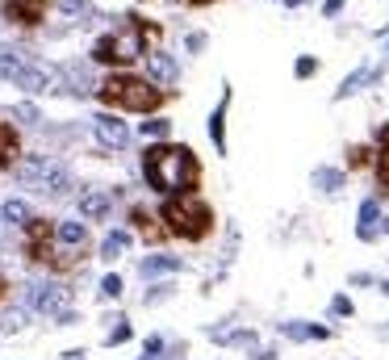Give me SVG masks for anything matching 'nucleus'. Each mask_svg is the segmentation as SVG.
<instances>
[{"instance_id": "nucleus-19", "label": "nucleus", "mask_w": 389, "mask_h": 360, "mask_svg": "<svg viewBox=\"0 0 389 360\" xmlns=\"http://www.w3.org/2000/svg\"><path fill=\"white\" fill-rule=\"evenodd\" d=\"M142 130H147V135H155V138H164V135H168V122H147Z\"/></svg>"}, {"instance_id": "nucleus-27", "label": "nucleus", "mask_w": 389, "mask_h": 360, "mask_svg": "<svg viewBox=\"0 0 389 360\" xmlns=\"http://www.w3.org/2000/svg\"><path fill=\"white\" fill-rule=\"evenodd\" d=\"M381 293H385V298H389V281H381Z\"/></svg>"}, {"instance_id": "nucleus-28", "label": "nucleus", "mask_w": 389, "mask_h": 360, "mask_svg": "<svg viewBox=\"0 0 389 360\" xmlns=\"http://www.w3.org/2000/svg\"><path fill=\"white\" fill-rule=\"evenodd\" d=\"M381 226H385V230H389V218H385V223H381Z\"/></svg>"}, {"instance_id": "nucleus-24", "label": "nucleus", "mask_w": 389, "mask_h": 360, "mask_svg": "<svg viewBox=\"0 0 389 360\" xmlns=\"http://www.w3.org/2000/svg\"><path fill=\"white\" fill-rule=\"evenodd\" d=\"M4 298H9V281L0 276V302H4Z\"/></svg>"}, {"instance_id": "nucleus-22", "label": "nucleus", "mask_w": 389, "mask_h": 360, "mask_svg": "<svg viewBox=\"0 0 389 360\" xmlns=\"http://www.w3.org/2000/svg\"><path fill=\"white\" fill-rule=\"evenodd\" d=\"M331 310H335V315H351V302H347V298H335V306H331Z\"/></svg>"}, {"instance_id": "nucleus-11", "label": "nucleus", "mask_w": 389, "mask_h": 360, "mask_svg": "<svg viewBox=\"0 0 389 360\" xmlns=\"http://www.w3.org/2000/svg\"><path fill=\"white\" fill-rule=\"evenodd\" d=\"M377 155H373V147H364V142H356V147H347V168L351 172H360V168H368Z\"/></svg>"}, {"instance_id": "nucleus-10", "label": "nucleus", "mask_w": 389, "mask_h": 360, "mask_svg": "<svg viewBox=\"0 0 389 360\" xmlns=\"http://www.w3.org/2000/svg\"><path fill=\"white\" fill-rule=\"evenodd\" d=\"M96 135L105 138V142H113V147H122V142H126V126H122V122H113V118H101V122H96Z\"/></svg>"}, {"instance_id": "nucleus-21", "label": "nucleus", "mask_w": 389, "mask_h": 360, "mask_svg": "<svg viewBox=\"0 0 389 360\" xmlns=\"http://www.w3.org/2000/svg\"><path fill=\"white\" fill-rule=\"evenodd\" d=\"M314 67H318L314 59H302V63H298V76H314Z\"/></svg>"}, {"instance_id": "nucleus-8", "label": "nucleus", "mask_w": 389, "mask_h": 360, "mask_svg": "<svg viewBox=\"0 0 389 360\" xmlns=\"http://www.w3.org/2000/svg\"><path fill=\"white\" fill-rule=\"evenodd\" d=\"M21 159V135L0 118V168H13Z\"/></svg>"}, {"instance_id": "nucleus-20", "label": "nucleus", "mask_w": 389, "mask_h": 360, "mask_svg": "<svg viewBox=\"0 0 389 360\" xmlns=\"http://www.w3.org/2000/svg\"><path fill=\"white\" fill-rule=\"evenodd\" d=\"M4 214H9V218H26V206H21V201H9Z\"/></svg>"}, {"instance_id": "nucleus-1", "label": "nucleus", "mask_w": 389, "mask_h": 360, "mask_svg": "<svg viewBox=\"0 0 389 360\" xmlns=\"http://www.w3.org/2000/svg\"><path fill=\"white\" fill-rule=\"evenodd\" d=\"M142 176H147V184L155 193H164V197H184V193H197L201 164L180 142H155V147L142 151Z\"/></svg>"}, {"instance_id": "nucleus-7", "label": "nucleus", "mask_w": 389, "mask_h": 360, "mask_svg": "<svg viewBox=\"0 0 389 360\" xmlns=\"http://www.w3.org/2000/svg\"><path fill=\"white\" fill-rule=\"evenodd\" d=\"M130 223H134V230H138L147 243H164V239H168V230L159 226V218H155L151 210H142V206H134V210H130Z\"/></svg>"}, {"instance_id": "nucleus-25", "label": "nucleus", "mask_w": 389, "mask_h": 360, "mask_svg": "<svg viewBox=\"0 0 389 360\" xmlns=\"http://www.w3.org/2000/svg\"><path fill=\"white\" fill-rule=\"evenodd\" d=\"M184 4H193V9H205V4H214V0H184Z\"/></svg>"}, {"instance_id": "nucleus-18", "label": "nucleus", "mask_w": 389, "mask_h": 360, "mask_svg": "<svg viewBox=\"0 0 389 360\" xmlns=\"http://www.w3.org/2000/svg\"><path fill=\"white\" fill-rule=\"evenodd\" d=\"M101 289H105L109 298H118V293H122V281H118V276H105V285H101Z\"/></svg>"}, {"instance_id": "nucleus-26", "label": "nucleus", "mask_w": 389, "mask_h": 360, "mask_svg": "<svg viewBox=\"0 0 389 360\" xmlns=\"http://www.w3.org/2000/svg\"><path fill=\"white\" fill-rule=\"evenodd\" d=\"M67 360H84V356H80V352H67Z\"/></svg>"}, {"instance_id": "nucleus-6", "label": "nucleus", "mask_w": 389, "mask_h": 360, "mask_svg": "<svg viewBox=\"0 0 389 360\" xmlns=\"http://www.w3.org/2000/svg\"><path fill=\"white\" fill-rule=\"evenodd\" d=\"M50 4H55V0H4V4H0V13H4L13 26L34 30V26H43V21H46Z\"/></svg>"}, {"instance_id": "nucleus-14", "label": "nucleus", "mask_w": 389, "mask_h": 360, "mask_svg": "<svg viewBox=\"0 0 389 360\" xmlns=\"http://www.w3.org/2000/svg\"><path fill=\"white\" fill-rule=\"evenodd\" d=\"M168 269H176V260H168V256H155V260H147V264H142L147 276H151V272H168Z\"/></svg>"}, {"instance_id": "nucleus-3", "label": "nucleus", "mask_w": 389, "mask_h": 360, "mask_svg": "<svg viewBox=\"0 0 389 360\" xmlns=\"http://www.w3.org/2000/svg\"><path fill=\"white\" fill-rule=\"evenodd\" d=\"M96 96L109 105V109H122V113H155L164 109L168 89H159L151 76H130V72H113L101 80Z\"/></svg>"}, {"instance_id": "nucleus-5", "label": "nucleus", "mask_w": 389, "mask_h": 360, "mask_svg": "<svg viewBox=\"0 0 389 360\" xmlns=\"http://www.w3.org/2000/svg\"><path fill=\"white\" fill-rule=\"evenodd\" d=\"M55 239H59V226L50 218H30L26 235H21V247L34 264H55Z\"/></svg>"}, {"instance_id": "nucleus-4", "label": "nucleus", "mask_w": 389, "mask_h": 360, "mask_svg": "<svg viewBox=\"0 0 389 360\" xmlns=\"http://www.w3.org/2000/svg\"><path fill=\"white\" fill-rule=\"evenodd\" d=\"M159 223H164V230L176 235V239L201 243V239L214 230V210H210V201H205V197L184 193V197H168V201H164Z\"/></svg>"}, {"instance_id": "nucleus-15", "label": "nucleus", "mask_w": 389, "mask_h": 360, "mask_svg": "<svg viewBox=\"0 0 389 360\" xmlns=\"http://www.w3.org/2000/svg\"><path fill=\"white\" fill-rule=\"evenodd\" d=\"M210 135H214L218 147H226V126H222V109L214 113V122H210Z\"/></svg>"}, {"instance_id": "nucleus-9", "label": "nucleus", "mask_w": 389, "mask_h": 360, "mask_svg": "<svg viewBox=\"0 0 389 360\" xmlns=\"http://www.w3.org/2000/svg\"><path fill=\"white\" fill-rule=\"evenodd\" d=\"M147 59H151V80H155L159 89H164V84H172V80H176V63H172V59H164L159 50H155V55H147Z\"/></svg>"}, {"instance_id": "nucleus-16", "label": "nucleus", "mask_w": 389, "mask_h": 360, "mask_svg": "<svg viewBox=\"0 0 389 360\" xmlns=\"http://www.w3.org/2000/svg\"><path fill=\"white\" fill-rule=\"evenodd\" d=\"M318 184H327V189L335 193V189L344 184V176H339V172H331V168H322V172H318Z\"/></svg>"}, {"instance_id": "nucleus-17", "label": "nucleus", "mask_w": 389, "mask_h": 360, "mask_svg": "<svg viewBox=\"0 0 389 360\" xmlns=\"http://www.w3.org/2000/svg\"><path fill=\"white\" fill-rule=\"evenodd\" d=\"M84 214H105V201L101 197H84Z\"/></svg>"}, {"instance_id": "nucleus-13", "label": "nucleus", "mask_w": 389, "mask_h": 360, "mask_svg": "<svg viewBox=\"0 0 389 360\" xmlns=\"http://www.w3.org/2000/svg\"><path fill=\"white\" fill-rule=\"evenodd\" d=\"M126 243H130V235H122V230H118V235H109V239H105V247H101V252H105V260H118V256L126 252Z\"/></svg>"}, {"instance_id": "nucleus-2", "label": "nucleus", "mask_w": 389, "mask_h": 360, "mask_svg": "<svg viewBox=\"0 0 389 360\" xmlns=\"http://www.w3.org/2000/svg\"><path fill=\"white\" fill-rule=\"evenodd\" d=\"M159 43V26L142 17H122L118 30H109L101 43L92 46V59L105 67H126L134 59H147V46Z\"/></svg>"}, {"instance_id": "nucleus-23", "label": "nucleus", "mask_w": 389, "mask_h": 360, "mask_svg": "<svg viewBox=\"0 0 389 360\" xmlns=\"http://www.w3.org/2000/svg\"><path fill=\"white\" fill-rule=\"evenodd\" d=\"M377 142H381V155H389V126H381V135H377Z\"/></svg>"}, {"instance_id": "nucleus-12", "label": "nucleus", "mask_w": 389, "mask_h": 360, "mask_svg": "<svg viewBox=\"0 0 389 360\" xmlns=\"http://www.w3.org/2000/svg\"><path fill=\"white\" fill-rule=\"evenodd\" d=\"M285 335H293V339H327L331 331H327V327H302V322H285Z\"/></svg>"}]
</instances>
